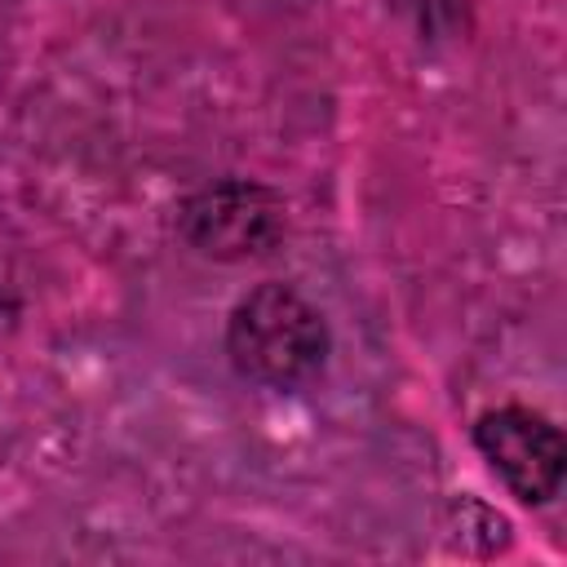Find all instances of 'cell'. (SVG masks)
Instances as JSON below:
<instances>
[{"label": "cell", "mask_w": 567, "mask_h": 567, "mask_svg": "<svg viewBox=\"0 0 567 567\" xmlns=\"http://www.w3.org/2000/svg\"><path fill=\"white\" fill-rule=\"evenodd\" d=\"M332 332L323 310L292 284H252L226 315V359L261 390H301L328 363Z\"/></svg>", "instance_id": "6da1fadb"}, {"label": "cell", "mask_w": 567, "mask_h": 567, "mask_svg": "<svg viewBox=\"0 0 567 567\" xmlns=\"http://www.w3.org/2000/svg\"><path fill=\"white\" fill-rule=\"evenodd\" d=\"M288 230L284 199L252 177H221L177 204V235L190 252L235 266L279 248Z\"/></svg>", "instance_id": "7a4b0ae2"}, {"label": "cell", "mask_w": 567, "mask_h": 567, "mask_svg": "<svg viewBox=\"0 0 567 567\" xmlns=\"http://www.w3.org/2000/svg\"><path fill=\"white\" fill-rule=\"evenodd\" d=\"M470 439L518 505H549L563 492L567 439L545 412L527 403H496L474 416Z\"/></svg>", "instance_id": "3957f363"}, {"label": "cell", "mask_w": 567, "mask_h": 567, "mask_svg": "<svg viewBox=\"0 0 567 567\" xmlns=\"http://www.w3.org/2000/svg\"><path fill=\"white\" fill-rule=\"evenodd\" d=\"M399 4H408L421 22H430V18H443V13H452L456 9V0H399Z\"/></svg>", "instance_id": "277c9868"}]
</instances>
